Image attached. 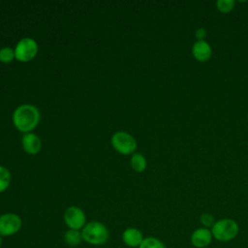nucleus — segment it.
Returning <instances> with one entry per match:
<instances>
[{"label": "nucleus", "instance_id": "obj_16", "mask_svg": "<svg viewBox=\"0 0 248 248\" xmlns=\"http://www.w3.org/2000/svg\"><path fill=\"white\" fill-rule=\"evenodd\" d=\"M235 6L234 0H218L216 2V8L223 14H228L233 10Z\"/></svg>", "mask_w": 248, "mask_h": 248}, {"label": "nucleus", "instance_id": "obj_9", "mask_svg": "<svg viewBox=\"0 0 248 248\" xmlns=\"http://www.w3.org/2000/svg\"><path fill=\"white\" fill-rule=\"evenodd\" d=\"M121 237H122L123 243L130 248H139V246L141 244V242L144 239V236L141 231L134 227H129L125 229L122 232Z\"/></svg>", "mask_w": 248, "mask_h": 248}, {"label": "nucleus", "instance_id": "obj_5", "mask_svg": "<svg viewBox=\"0 0 248 248\" xmlns=\"http://www.w3.org/2000/svg\"><path fill=\"white\" fill-rule=\"evenodd\" d=\"M38 52V44L32 38H22L15 47L16 59L20 62H28L32 60Z\"/></svg>", "mask_w": 248, "mask_h": 248}, {"label": "nucleus", "instance_id": "obj_14", "mask_svg": "<svg viewBox=\"0 0 248 248\" xmlns=\"http://www.w3.org/2000/svg\"><path fill=\"white\" fill-rule=\"evenodd\" d=\"M11 184V173L9 170L0 166V193L6 191Z\"/></svg>", "mask_w": 248, "mask_h": 248}, {"label": "nucleus", "instance_id": "obj_4", "mask_svg": "<svg viewBox=\"0 0 248 248\" xmlns=\"http://www.w3.org/2000/svg\"><path fill=\"white\" fill-rule=\"evenodd\" d=\"M111 144L113 148L124 155L135 153L137 149V141L135 138L127 132L118 131L111 137Z\"/></svg>", "mask_w": 248, "mask_h": 248}, {"label": "nucleus", "instance_id": "obj_20", "mask_svg": "<svg viewBox=\"0 0 248 248\" xmlns=\"http://www.w3.org/2000/svg\"><path fill=\"white\" fill-rule=\"evenodd\" d=\"M2 243H3V237L0 235V248L2 247Z\"/></svg>", "mask_w": 248, "mask_h": 248}, {"label": "nucleus", "instance_id": "obj_11", "mask_svg": "<svg viewBox=\"0 0 248 248\" xmlns=\"http://www.w3.org/2000/svg\"><path fill=\"white\" fill-rule=\"evenodd\" d=\"M21 144L24 151L31 155L37 154L42 148V141L40 138L33 133L24 134L21 140Z\"/></svg>", "mask_w": 248, "mask_h": 248}, {"label": "nucleus", "instance_id": "obj_15", "mask_svg": "<svg viewBox=\"0 0 248 248\" xmlns=\"http://www.w3.org/2000/svg\"><path fill=\"white\" fill-rule=\"evenodd\" d=\"M139 248H167L166 245L159 238L155 236H146L144 237L141 244Z\"/></svg>", "mask_w": 248, "mask_h": 248}, {"label": "nucleus", "instance_id": "obj_1", "mask_svg": "<svg viewBox=\"0 0 248 248\" xmlns=\"http://www.w3.org/2000/svg\"><path fill=\"white\" fill-rule=\"evenodd\" d=\"M40 117L41 114L37 107L23 104L14 110L13 123L19 132L27 134L37 127Z\"/></svg>", "mask_w": 248, "mask_h": 248}, {"label": "nucleus", "instance_id": "obj_7", "mask_svg": "<svg viewBox=\"0 0 248 248\" xmlns=\"http://www.w3.org/2000/svg\"><path fill=\"white\" fill-rule=\"evenodd\" d=\"M63 220L68 229L77 231H81L87 223L84 211L80 207L76 205L69 206L65 210L63 214Z\"/></svg>", "mask_w": 248, "mask_h": 248}, {"label": "nucleus", "instance_id": "obj_12", "mask_svg": "<svg viewBox=\"0 0 248 248\" xmlns=\"http://www.w3.org/2000/svg\"><path fill=\"white\" fill-rule=\"evenodd\" d=\"M63 239L64 242L71 246V247H76L78 246L82 241V235H81V232L80 231H77V230H70L68 229L63 235Z\"/></svg>", "mask_w": 248, "mask_h": 248}, {"label": "nucleus", "instance_id": "obj_10", "mask_svg": "<svg viewBox=\"0 0 248 248\" xmlns=\"http://www.w3.org/2000/svg\"><path fill=\"white\" fill-rule=\"evenodd\" d=\"M192 55L199 62H206L212 56V47L206 41H197L192 46Z\"/></svg>", "mask_w": 248, "mask_h": 248}, {"label": "nucleus", "instance_id": "obj_6", "mask_svg": "<svg viewBox=\"0 0 248 248\" xmlns=\"http://www.w3.org/2000/svg\"><path fill=\"white\" fill-rule=\"evenodd\" d=\"M22 226V221L19 215L12 212H7L0 215V235L2 237L12 236L17 233Z\"/></svg>", "mask_w": 248, "mask_h": 248}, {"label": "nucleus", "instance_id": "obj_3", "mask_svg": "<svg viewBox=\"0 0 248 248\" xmlns=\"http://www.w3.org/2000/svg\"><path fill=\"white\" fill-rule=\"evenodd\" d=\"M210 231L214 239L221 242H228L236 237L239 232V227L233 219L223 218L217 220Z\"/></svg>", "mask_w": 248, "mask_h": 248}, {"label": "nucleus", "instance_id": "obj_13", "mask_svg": "<svg viewBox=\"0 0 248 248\" xmlns=\"http://www.w3.org/2000/svg\"><path fill=\"white\" fill-rule=\"evenodd\" d=\"M130 164H131L132 169L137 172H142L146 169V166H147L145 157L141 153H139V152H135L132 154Z\"/></svg>", "mask_w": 248, "mask_h": 248}, {"label": "nucleus", "instance_id": "obj_17", "mask_svg": "<svg viewBox=\"0 0 248 248\" xmlns=\"http://www.w3.org/2000/svg\"><path fill=\"white\" fill-rule=\"evenodd\" d=\"M14 58H16L15 49L9 46H4L0 48V61L2 63H10L13 61Z\"/></svg>", "mask_w": 248, "mask_h": 248}, {"label": "nucleus", "instance_id": "obj_8", "mask_svg": "<svg viewBox=\"0 0 248 248\" xmlns=\"http://www.w3.org/2000/svg\"><path fill=\"white\" fill-rule=\"evenodd\" d=\"M212 239H213V236H212L211 231L203 227H200L196 229L190 236L191 244L196 248L207 247L208 245H210Z\"/></svg>", "mask_w": 248, "mask_h": 248}, {"label": "nucleus", "instance_id": "obj_19", "mask_svg": "<svg viewBox=\"0 0 248 248\" xmlns=\"http://www.w3.org/2000/svg\"><path fill=\"white\" fill-rule=\"evenodd\" d=\"M206 35H207L206 30L203 27L198 28L195 32V37H196L197 41H204V39L206 38Z\"/></svg>", "mask_w": 248, "mask_h": 248}, {"label": "nucleus", "instance_id": "obj_2", "mask_svg": "<svg viewBox=\"0 0 248 248\" xmlns=\"http://www.w3.org/2000/svg\"><path fill=\"white\" fill-rule=\"evenodd\" d=\"M80 232L83 241L95 246L106 244L109 238L108 227L104 223L96 220L87 222Z\"/></svg>", "mask_w": 248, "mask_h": 248}, {"label": "nucleus", "instance_id": "obj_18", "mask_svg": "<svg viewBox=\"0 0 248 248\" xmlns=\"http://www.w3.org/2000/svg\"><path fill=\"white\" fill-rule=\"evenodd\" d=\"M200 222L203 228L210 230L215 224L216 220L211 213H202L200 217Z\"/></svg>", "mask_w": 248, "mask_h": 248}, {"label": "nucleus", "instance_id": "obj_21", "mask_svg": "<svg viewBox=\"0 0 248 248\" xmlns=\"http://www.w3.org/2000/svg\"><path fill=\"white\" fill-rule=\"evenodd\" d=\"M247 119H248V114H247Z\"/></svg>", "mask_w": 248, "mask_h": 248}]
</instances>
